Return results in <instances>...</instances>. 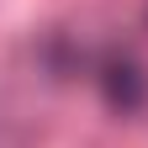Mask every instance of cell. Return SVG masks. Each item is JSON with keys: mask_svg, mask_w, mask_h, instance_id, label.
<instances>
[{"mask_svg": "<svg viewBox=\"0 0 148 148\" xmlns=\"http://www.w3.org/2000/svg\"><path fill=\"white\" fill-rule=\"evenodd\" d=\"M101 90H106V101L116 106V111H138L148 101V74L132 58H111L106 74H101Z\"/></svg>", "mask_w": 148, "mask_h": 148, "instance_id": "6da1fadb", "label": "cell"}]
</instances>
